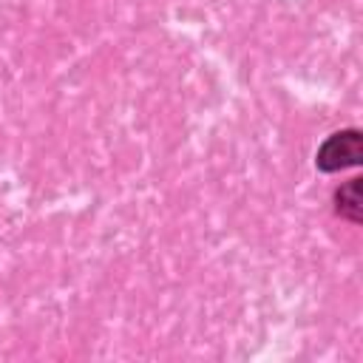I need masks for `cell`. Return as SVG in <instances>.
Wrapping results in <instances>:
<instances>
[{"mask_svg":"<svg viewBox=\"0 0 363 363\" xmlns=\"http://www.w3.org/2000/svg\"><path fill=\"white\" fill-rule=\"evenodd\" d=\"M360 159H363V133L357 128H346L323 139V145L315 153V167L320 173H337L346 167H357Z\"/></svg>","mask_w":363,"mask_h":363,"instance_id":"1","label":"cell"},{"mask_svg":"<svg viewBox=\"0 0 363 363\" xmlns=\"http://www.w3.org/2000/svg\"><path fill=\"white\" fill-rule=\"evenodd\" d=\"M335 210L340 218L360 224L363 218V199H360V179H349L335 190Z\"/></svg>","mask_w":363,"mask_h":363,"instance_id":"2","label":"cell"}]
</instances>
